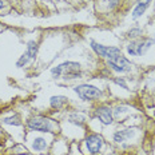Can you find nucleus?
I'll return each mask as SVG.
<instances>
[{
	"label": "nucleus",
	"instance_id": "nucleus-1",
	"mask_svg": "<svg viewBox=\"0 0 155 155\" xmlns=\"http://www.w3.org/2000/svg\"><path fill=\"white\" fill-rule=\"evenodd\" d=\"M51 74H52L54 78H63V79H76V78H80L82 75V70H80V64L76 62H64L59 66L54 67L51 70Z\"/></svg>",
	"mask_w": 155,
	"mask_h": 155
},
{
	"label": "nucleus",
	"instance_id": "nucleus-2",
	"mask_svg": "<svg viewBox=\"0 0 155 155\" xmlns=\"http://www.w3.org/2000/svg\"><path fill=\"white\" fill-rule=\"evenodd\" d=\"M74 91L78 94L80 99L83 101H94L102 96V91L99 88H96L95 86L91 84H79L74 88Z\"/></svg>",
	"mask_w": 155,
	"mask_h": 155
},
{
	"label": "nucleus",
	"instance_id": "nucleus-3",
	"mask_svg": "<svg viewBox=\"0 0 155 155\" xmlns=\"http://www.w3.org/2000/svg\"><path fill=\"white\" fill-rule=\"evenodd\" d=\"M154 44L153 39H142L139 41H131L127 46V52L131 56H142L150 50V47Z\"/></svg>",
	"mask_w": 155,
	"mask_h": 155
},
{
	"label": "nucleus",
	"instance_id": "nucleus-4",
	"mask_svg": "<svg viewBox=\"0 0 155 155\" xmlns=\"http://www.w3.org/2000/svg\"><path fill=\"white\" fill-rule=\"evenodd\" d=\"M91 48L94 51H95L96 54L99 55V56L102 58H106V59H114V58L119 56V55H122L120 52V48L118 47H107V46H102V44L96 43L95 40L91 41Z\"/></svg>",
	"mask_w": 155,
	"mask_h": 155
},
{
	"label": "nucleus",
	"instance_id": "nucleus-5",
	"mask_svg": "<svg viewBox=\"0 0 155 155\" xmlns=\"http://www.w3.org/2000/svg\"><path fill=\"white\" fill-rule=\"evenodd\" d=\"M28 127L34 131L40 132H51L52 131V126H51L50 119L44 118V116H34L28 120Z\"/></svg>",
	"mask_w": 155,
	"mask_h": 155
},
{
	"label": "nucleus",
	"instance_id": "nucleus-6",
	"mask_svg": "<svg viewBox=\"0 0 155 155\" xmlns=\"http://www.w3.org/2000/svg\"><path fill=\"white\" fill-rule=\"evenodd\" d=\"M36 54H38V43L35 40L28 41L27 50H25V52L21 55V56L19 58V60L16 62V67H19V68H20V67H24L28 62H31L32 59H35Z\"/></svg>",
	"mask_w": 155,
	"mask_h": 155
},
{
	"label": "nucleus",
	"instance_id": "nucleus-7",
	"mask_svg": "<svg viewBox=\"0 0 155 155\" xmlns=\"http://www.w3.org/2000/svg\"><path fill=\"white\" fill-rule=\"evenodd\" d=\"M108 66L114 71H116V72H128L132 68V64L124 56H122V55L114 58V59H110Z\"/></svg>",
	"mask_w": 155,
	"mask_h": 155
},
{
	"label": "nucleus",
	"instance_id": "nucleus-8",
	"mask_svg": "<svg viewBox=\"0 0 155 155\" xmlns=\"http://www.w3.org/2000/svg\"><path fill=\"white\" fill-rule=\"evenodd\" d=\"M86 146L91 154H98L103 146L102 137H99V135H96V134H92V135H90V137H87Z\"/></svg>",
	"mask_w": 155,
	"mask_h": 155
},
{
	"label": "nucleus",
	"instance_id": "nucleus-9",
	"mask_svg": "<svg viewBox=\"0 0 155 155\" xmlns=\"http://www.w3.org/2000/svg\"><path fill=\"white\" fill-rule=\"evenodd\" d=\"M96 116L99 118V120L103 124H111L112 123V110L108 106H101V107L96 108Z\"/></svg>",
	"mask_w": 155,
	"mask_h": 155
},
{
	"label": "nucleus",
	"instance_id": "nucleus-10",
	"mask_svg": "<svg viewBox=\"0 0 155 155\" xmlns=\"http://www.w3.org/2000/svg\"><path fill=\"white\" fill-rule=\"evenodd\" d=\"M135 131L134 130H122V131H116L114 134V140L118 143H123V142L131 139L134 137Z\"/></svg>",
	"mask_w": 155,
	"mask_h": 155
},
{
	"label": "nucleus",
	"instance_id": "nucleus-11",
	"mask_svg": "<svg viewBox=\"0 0 155 155\" xmlns=\"http://www.w3.org/2000/svg\"><path fill=\"white\" fill-rule=\"evenodd\" d=\"M67 103V98L66 96H60V95H58V96H52V98L50 99V104H51V107L52 108H56V110H59V108H62L64 104Z\"/></svg>",
	"mask_w": 155,
	"mask_h": 155
},
{
	"label": "nucleus",
	"instance_id": "nucleus-12",
	"mask_svg": "<svg viewBox=\"0 0 155 155\" xmlns=\"http://www.w3.org/2000/svg\"><path fill=\"white\" fill-rule=\"evenodd\" d=\"M47 147V140L44 138H35L34 143H32V148L35 151H43Z\"/></svg>",
	"mask_w": 155,
	"mask_h": 155
},
{
	"label": "nucleus",
	"instance_id": "nucleus-13",
	"mask_svg": "<svg viewBox=\"0 0 155 155\" xmlns=\"http://www.w3.org/2000/svg\"><path fill=\"white\" fill-rule=\"evenodd\" d=\"M68 120L71 122V123H74V124H78V126H82V124H84V122H86V118L83 115H80V114H71L68 116Z\"/></svg>",
	"mask_w": 155,
	"mask_h": 155
},
{
	"label": "nucleus",
	"instance_id": "nucleus-14",
	"mask_svg": "<svg viewBox=\"0 0 155 155\" xmlns=\"http://www.w3.org/2000/svg\"><path fill=\"white\" fill-rule=\"evenodd\" d=\"M146 5H143V4H138L137 7L134 8V11H132V18L134 19H138V18H140L142 15L144 14V11H146Z\"/></svg>",
	"mask_w": 155,
	"mask_h": 155
},
{
	"label": "nucleus",
	"instance_id": "nucleus-15",
	"mask_svg": "<svg viewBox=\"0 0 155 155\" xmlns=\"http://www.w3.org/2000/svg\"><path fill=\"white\" fill-rule=\"evenodd\" d=\"M5 124H14V126H20V119L19 116H12V118H5L4 119Z\"/></svg>",
	"mask_w": 155,
	"mask_h": 155
},
{
	"label": "nucleus",
	"instance_id": "nucleus-16",
	"mask_svg": "<svg viewBox=\"0 0 155 155\" xmlns=\"http://www.w3.org/2000/svg\"><path fill=\"white\" fill-rule=\"evenodd\" d=\"M139 35H142V31L139 30V28H134V30H131L130 32H128V36L130 38H138Z\"/></svg>",
	"mask_w": 155,
	"mask_h": 155
},
{
	"label": "nucleus",
	"instance_id": "nucleus-17",
	"mask_svg": "<svg viewBox=\"0 0 155 155\" xmlns=\"http://www.w3.org/2000/svg\"><path fill=\"white\" fill-rule=\"evenodd\" d=\"M114 82L116 83V84L122 86V88H124V90H128V87H127V84H126V83H124V80H123V79H119V78H116V79L114 80Z\"/></svg>",
	"mask_w": 155,
	"mask_h": 155
},
{
	"label": "nucleus",
	"instance_id": "nucleus-18",
	"mask_svg": "<svg viewBox=\"0 0 155 155\" xmlns=\"http://www.w3.org/2000/svg\"><path fill=\"white\" fill-rule=\"evenodd\" d=\"M124 111H127V107H124V106H122V107H116V110H115V116H119L122 112H124Z\"/></svg>",
	"mask_w": 155,
	"mask_h": 155
},
{
	"label": "nucleus",
	"instance_id": "nucleus-19",
	"mask_svg": "<svg viewBox=\"0 0 155 155\" xmlns=\"http://www.w3.org/2000/svg\"><path fill=\"white\" fill-rule=\"evenodd\" d=\"M150 3H151V0H138V4H143V5H146V7H148Z\"/></svg>",
	"mask_w": 155,
	"mask_h": 155
},
{
	"label": "nucleus",
	"instance_id": "nucleus-20",
	"mask_svg": "<svg viewBox=\"0 0 155 155\" xmlns=\"http://www.w3.org/2000/svg\"><path fill=\"white\" fill-rule=\"evenodd\" d=\"M3 5H4V4H3V2H2V0H0V9L3 8Z\"/></svg>",
	"mask_w": 155,
	"mask_h": 155
},
{
	"label": "nucleus",
	"instance_id": "nucleus-21",
	"mask_svg": "<svg viewBox=\"0 0 155 155\" xmlns=\"http://www.w3.org/2000/svg\"><path fill=\"white\" fill-rule=\"evenodd\" d=\"M18 155H32V154H25L24 153V154H18Z\"/></svg>",
	"mask_w": 155,
	"mask_h": 155
}]
</instances>
